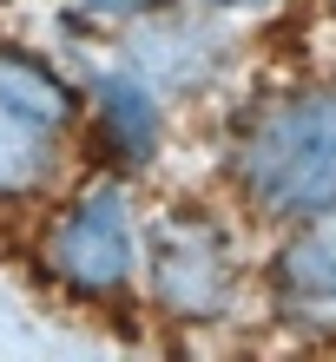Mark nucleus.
Segmentation results:
<instances>
[{
    "label": "nucleus",
    "instance_id": "nucleus-9",
    "mask_svg": "<svg viewBox=\"0 0 336 362\" xmlns=\"http://www.w3.org/2000/svg\"><path fill=\"white\" fill-rule=\"evenodd\" d=\"M212 13H264V7H284V0H204Z\"/></svg>",
    "mask_w": 336,
    "mask_h": 362
},
{
    "label": "nucleus",
    "instance_id": "nucleus-10",
    "mask_svg": "<svg viewBox=\"0 0 336 362\" xmlns=\"http://www.w3.org/2000/svg\"><path fill=\"white\" fill-rule=\"evenodd\" d=\"M13 7H27V0H13Z\"/></svg>",
    "mask_w": 336,
    "mask_h": 362
},
{
    "label": "nucleus",
    "instance_id": "nucleus-7",
    "mask_svg": "<svg viewBox=\"0 0 336 362\" xmlns=\"http://www.w3.org/2000/svg\"><path fill=\"white\" fill-rule=\"evenodd\" d=\"M0 99L13 112H27L53 132H73L86 119V86H73L53 59H40L33 47H0Z\"/></svg>",
    "mask_w": 336,
    "mask_h": 362
},
{
    "label": "nucleus",
    "instance_id": "nucleus-2",
    "mask_svg": "<svg viewBox=\"0 0 336 362\" xmlns=\"http://www.w3.org/2000/svg\"><path fill=\"white\" fill-rule=\"evenodd\" d=\"M244 244L212 204L172 198L139 218V303L158 323H231L244 310Z\"/></svg>",
    "mask_w": 336,
    "mask_h": 362
},
{
    "label": "nucleus",
    "instance_id": "nucleus-5",
    "mask_svg": "<svg viewBox=\"0 0 336 362\" xmlns=\"http://www.w3.org/2000/svg\"><path fill=\"white\" fill-rule=\"evenodd\" d=\"M270 316L297 329H336V211L290 224L264 264Z\"/></svg>",
    "mask_w": 336,
    "mask_h": 362
},
{
    "label": "nucleus",
    "instance_id": "nucleus-6",
    "mask_svg": "<svg viewBox=\"0 0 336 362\" xmlns=\"http://www.w3.org/2000/svg\"><path fill=\"white\" fill-rule=\"evenodd\" d=\"M66 172V132L40 125L27 112H13L0 99V211L13 204H40Z\"/></svg>",
    "mask_w": 336,
    "mask_h": 362
},
{
    "label": "nucleus",
    "instance_id": "nucleus-8",
    "mask_svg": "<svg viewBox=\"0 0 336 362\" xmlns=\"http://www.w3.org/2000/svg\"><path fill=\"white\" fill-rule=\"evenodd\" d=\"M93 20H132V13H152V7H165V0H79Z\"/></svg>",
    "mask_w": 336,
    "mask_h": 362
},
{
    "label": "nucleus",
    "instance_id": "nucleus-3",
    "mask_svg": "<svg viewBox=\"0 0 336 362\" xmlns=\"http://www.w3.org/2000/svg\"><path fill=\"white\" fill-rule=\"evenodd\" d=\"M40 276L73 296L86 310H119L139 296V211L132 191H125V172H99L93 185L66 191L47 224H40Z\"/></svg>",
    "mask_w": 336,
    "mask_h": 362
},
{
    "label": "nucleus",
    "instance_id": "nucleus-4",
    "mask_svg": "<svg viewBox=\"0 0 336 362\" xmlns=\"http://www.w3.org/2000/svg\"><path fill=\"white\" fill-rule=\"evenodd\" d=\"M86 145H99L106 172H145L165 145V93L139 66H106L86 79Z\"/></svg>",
    "mask_w": 336,
    "mask_h": 362
},
{
    "label": "nucleus",
    "instance_id": "nucleus-1",
    "mask_svg": "<svg viewBox=\"0 0 336 362\" xmlns=\"http://www.w3.org/2000/svg\"><path fill=\"white\" fill-rule=\"evenodd\" d=\"M218 165L238 211L270 230L336 211V79L250 99L231 119Z\"/></svg>",
    "mask_w": 336,
    "mask_h": 362
}]
</instances>
